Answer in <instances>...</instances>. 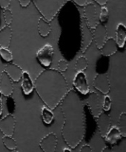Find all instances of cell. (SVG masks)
I'll return each instance as SVG.
<instances>
[{"instance_id":"obj_26","label":"cell","mask_w":126,"mask_h":152,"mask_svg":"<svg viewBox=\"0 0 126 152\" xmlns=\"http://www.w3.org/2000/svg\"><path fill=\"white\" fill-rule=\"evenodd\" d=\"M0 56L6 62H11L13 60V53L8 49V48L0 47Z\"/></svg>"},{"instance_id":"obj_34","label":"cell","mask_w":126,"mask_h":152,"mask_svg":"<svg viewBox=\"0 0 126 152\" xmlns=\"http://www.w3.org/2000/svg\"><path fill=\"white\" fill-rule=\"evenodd\" d=\"M72 1L73 2L78 4L79 6H82V7H84L87 3V0H72Z\"/></svg>"},{"instance_id":"obj_28","label":"cell","mask_w":126,"mask_h":152,"mask_svg":"<svg viewBox=\"0 0 126 152\" xmlns=\"http://www.w3.org/2000/svg\"><path fill=\"white\" fill-rule=\"evenodd\" d=\"M3 16L6 25H10L13 21V13L9 8L3 9Z\"/></svg>"},{"instance_id":"obj_6","label":"cell","mask_w":126,"mask_h":152,"mask_svg":"<svg viewBox=\"0 0 126 152\" xmlns=\"http://www.w3.org/2000/svg\"><path fill=\"white\" fill-rule=\"evenodd\" d=\"M83 19L87 25V26L91 30H93L99 23V18L97 17L96 7L93 3L87 2L84 6Z\"/></svg>"},{"instance_id":"obj_2","label":"cell","mask_w":126,"mask_h":152,"mask_svg":"<svg viewBox=\"0 0 126 152\" xmlns=\"http://www.w3.org/2000/svg\"><path fill=\"white\" fill-rule=\"evenodd\" d=\"M34 83V89L38 96L51 110L60 104L69 91L66 78L62 72L55 68L41 71Z\"/></svg>"},{"instance_id":"obj_37","label":"cell","mask_w":126,"mask_h":152,"mask_svg":"<svg viewBox=\"0 0 126 152\" xmlns=\"http://www.w3.org/2000/svg\"><path fill=\"white\" fill-rule=\"evenodd\" d=\"M101 152H113V150L109 147H105Z\"/></svg>"},{"instance_id":"obj_25","label":"cell","mask_w":126,"mask_h":152,"mask_svg":"<svg viewBox=\"0 0 126 152\" xmlns=\"http://www.w3.org/2000/svg\"><path fill=\"white\" fill-rule=\"evenodd\" d=\"M118 128L121 132L122 135L125 137L126 134V114L125 112L121 113L118 121Z\"/></svg>"},{"instance_id":"obj_15","label":"cell","mask_w":126,"mask_h":152,"mask_svg":"<svg viewBox=\"0 0 126 152\" xmlns=\"http://www.w3.org/2000/svg\"><path fill=\"white\" fill-rule=\"evenodd\" d=\"M4 71L9 76L13 82H19L22 78V74L23 70L19 65L13 63H8L4 67Z\"/></svg>"},{"instance_id":"obj_36","label":"cell","mask_w":126,"mask_h":152,"mask_svg":"<svg viewBox=\"0 0 126 152\" xmlns=\"http://www.w3.org/2000/svg\"><path fill=\"white\" fill-rule=\"evenodd\" d=\"M2 94L0 92V116L1 115L3 111V107H2Z\"/></svg>"},{"instance_id":"obj_33","label":"cell","mask_w":126,"mask_h":152,"mask_svg":"<svg viewBox=\"0 0 126 152\" xmlns=\"http://www.w3.org/2000/svg\"><path fill=\"white\" fill-rule=\"evenodd\" d=\"M79 152H93L92 148L89 145H84L82 146Z\"/></svg>"},{"instance_id":"obj_1","label":"cell","mask_w":126,"mask_h":152,"mask_svg":"<svg viewBox=\"0 0 126 152\" xmlns=\"http://www.w3.org/2000/svg\"><path fill=\"white\" fill-rule=\"evenodd\" d=\"M60 105L64 117L62 137L68 147L75 148L82 141L85 134L84 103L74 89H69Z\"/></svg>"},{"instance_id":"obj_14","label":"cell","mask_w":126,"mask_h":152,"mask_svg":"<svg viewBox=\"0 0 126 152\" xmlns=\"http://www.w3.org/2000/svg\"><path fill=\"white\" fill-rule=\"evenodd\" d=\"M96 123H97L98 129H99V134L102 137H105L107 132L110 129L111 125V120L109 115L105 113L102 112L97 118H96Z\"/></svg>"},{"instance_id":"obj_12","label":"cell","mask_w":126,"mask_h":152,"mask_svg":"<svg viewBox=\"0 0 126 152\" xmlns=\"http://www.w3.org/2000/svg\"><path fill=\"white\" fill-rule=\"evenodd\" d=\"M93 30V40L97 48L100 49L107 39V28L105 25L99 22Z\"/></svg>"},{"instance_id":"obj_9","label":"cell","mask_w":126,"mask_h":152,"mask_svg":"<svg viewBox=\"0 0 126 152\" xmlns=\"http://www.w3.org/2000/svg\"><path fill=\"white\" fill-rule=\"evenodd\" d=\"M57 143L56 135L53 132H50L42 138L39 142V146L43 152H56Z\"/></svg>"},{"instance_id":"obj_21","label":"cell","mask_w":126,"mask_h":152,"mask_svg":"<svg viewBox=\"0 0 126 152\" xmlns=\"http://www.w3.org/2000/svg\"><path fill=\"white\" fill-rule=\"evenodd\" d=\"M37 28H38L39 34L42 37H47L51 31L50 22L44 19L42 16L39 19L37 22Z\"/></svg>"},{"instance_id":"obj_38","label":"cell","mask_w":126,"mask_h":152,"mask_svg":"<svg viewBox=\"0 0 126 152\" xmlns=\"http://www.w3.org/2000/svg\"><path fill=\"white\" fill-rule=\"evenodd\" d=\"M62 152H72V151H71V148L69 147V148H64Z\"/></svg>"},{"instance_id":"obj_13","label":"cell","mask_w":126,"mask_h":152,"mask_svg":"<svg viewBox=\"0 0 126 152\" xmlns=\"http://www.w3.org/2000/svg\"><path fill=\"white\" fill-rule=\"evenodd\" d=\"M13 81L5 71H3L0 77V92L2 94L3 96H10L13 94Z\"/></svg>"},{"instance_id":"obj_3","label":"cell","mask_w":126,"mask_h":152,"mask_svg":"<svg viewBox=\"0 0 126 152\" xmlns=\"http://www.w3.org/2000/svg\"><path fill=\"white\" fill-rule=\"evenodd\" d=\"M32 1L42 17L51 22L65 5L66 0H32Z\"/></svg>"},{"instance_id":"obj_10","label":"cell","mask_w":126,"mask_h":152,"mask_svg":"<svg viewBox=\"0 0 126 152\" xmlns=\"http://www.w3.org/2000/svg\"><path fill=\"white\" fill-rule=\"evenodd\" d=\"M16 119L12 114H7L0 120V132L5 136H12L14 133Z\"/></svg>"},{"instance_id":"obj_31","label":"cell","mask_w":126,"mask_h":152,"mask_svg":"<svg viewBox=\"0 0 126 152\" xmlns=\"http://www.w3.org/2000/svg\"><path fill=\"white\" fill-rule=\"evenodd\" d=\"M10 4V0H0V7L1 9L8 8Z\"/></svg>"},{"instance_id":"obj_16","label":"cell","mask_w":126,"mask_h":152,"mask_svg":"<svg viewBox=\"0 0 126 152\" xmlns=\"http://www.w3.org/2000/svg\"><path fill=\"white\" fill-rule=\"evenodd\" d=\"M99 50L101 54L104 56H110L114 54L117 51V45L116 43L115 39L113 37L107 38Z\"/></svg>"},{"instance_id":"obj_7","label":"cell","mask_w":126,"mask_h":152,"mask_svg":"<svg viewBox=\"0 0 126 152\" xmlns=\"http://www.w3.org/2000/svg\"><path fill=\"white\" fill-rule=\"evenodd\" d=\"M87 105L90 113L95 119L102 112V102L99 99V96L96 92H89L87 99Z\"/></svg>"},{"instance_id":"obj_35","label":"cell","mask_w":126,"mask_h":152,"mask_svg":"<svg viewBox=\"0 0 126 152\" xmlns=\"http://www.w3.org/2000/svg\"><path fill=\"white\" fill-rule=\"evenodd\" d=\"M94 1H96L97 4H99V5L101 6H104L106 4L107 1H108V0H93Z\"/></svg>"},{"instance_id":"obj_30","label":"cell","mask_w":126,"mask_h":152,"mask_svg":"<svg viewBox=\"0 0 126 152\" xmlns=\"http://www.w3.org/2000/svg\"><path fill=\"white\" fill-rule=\"evenodd\" d=\"M68 68V62L65 59H62L58 62V71L60 72H65Z\"/></svg>"},{"instance_id":"obj_22","label":"cell","mask_w":126,"mask_h":152,"mask_svg":"<svg viewBox=\"0 0 126 152\" xmlns=\"http://www.w3.org/2000/svg\"><path fill=\"white\" fill-rule=\"evenodd\" d=\"M41 116L42 121L44 124L50 125L53 123L54 120V114L52 110L49 108L48 107L44 105L41 109Z\"/></svg>"},{"instance_id":"obj_19","label":"cell","mask_w":126,"mask_h":152,"mask_svg":"<svg viewBox=\"0 0 126 152\" xmlns=\"http://www.w3.org/2000/svg\"><path fill=\"white\" fill-rule=\"evenodd\" d=\"M12 29L10 25H4L0 29V47L8 48L11 42Z\"/></svg>"},{"instance_id":"obj_5","label":"cell","mask_w":126,"mask_h":152,"mask_svg":"<svg viewBox=\"0 0 126 152\" xmlns=\"http://www.w3.org/2000/svg\"><path fill=\"white\" fill-rule=\"evenodd\" d=\"M72 83L74 88L82 94L87 95L90 92L88 80L84 71H77L74 76Z\"/></svg>"},{"instance_id":"obj_27","label":"cell","mask_w":126,"mask_h":152,"mask_svg":"<svg viewBox=\"0 0 126 152\" xmlns=\"http://www.w3.org/2000/svg\"><path fill=\"white\" fill-rule=\"evenodd\" d=\"M112 105V100L111 96L108 94H105L103 98V101L102 102V109L104 111H109Z\"/></svg>"},{"instance_id":"obj_24","label":"cell","mask_w":126,"mask_h":152,"mask_svg":"<svg viewBox=\"0 0 126 152\" xmlns=\"http://www.w3.org/2000/svg\"><path fill=\"white\" fill-rule=\"evenodd\" d=\"M88 66V61L85 56H81L76 59L75 63V69L77 71H84Z\"/></svg>"},{"instance_id":"obj_29","label":"cell","mask_w":126,"mask_h":152,"mask_svg":"<svg viewBox=\"0 0 126 152\" xmlns=\"http://www.w3.org/2000/svg\"><path fill=\"white\" fill-rule=\"evenodd\" d=\"M108 18V9L105 5L102 6L99 13V19L101 22H105Z\"/></svg>"},{"instance_id":"obj_18","label":"cell","mask_w":126,"mask_h":152,"mask_svg":"<svg viewBox=\"0 0 126 152\" xmlns=\"http://www.w3.org/2000/svg\"><path fill=\"white\" fill-rule=\"evenodd\" d=\"M122 137V133L118 126H114L110 127L104 138L107 142L113 145V144L117 143L121 139Z\"/></svg>"},{"instance_id":"obj_8","label":"cell","mask_w":126,"mask_h":152,"mask_svg":"<svg viewBox=\"0 0 126 152\" xmlns=\"http://www.w3.org/2000/svg\"><path fill=\"white\" fill-rule=\"evenodd\" d=\"M93 86L95 89L105 95L108 94L111 89L109 79L106 74H96L93 78Z\"/></svg>"},{"instance_id":"obj_39","label":"cell","mask_w":126,"mask_h":152,"mask_svg":"<svg viewBox=\"0 0 126 152\" xmlns=\"http://www.w3.org/2000/svg\"><path fill=\"white\" fill-rule=\"evenodd\" d=\"M11 152H19V151H16V150H14V151H11Z\"/></svg>"},{"instance_id":"obj_11","label":"cell","mask_w":126,"mask_h":152,"mask_svg":"<svg viewBox=\"0 0 126 152\" xmlns=\"http://www.w3.org/2000/svg\"><path fill=\"white\" fill-rule=\"evenodd\" d=\"M93 42V33L87 26L83 18L82 19V43L81 51L84 53L88 49Z\"/></svg>"},{"instance_id":"obj_32","label":"cell","mask_w":126,"mask_h":152,"mask_svg":"<svg viewBox=\"0 0 126 152\" xmlns=\"http://www.w3.org/2000/svg\"><path fill=\"white\" fill-rule=\"evenodd\" d=\"M32 1V0H19V4H20L21 7H26L31 4V2Z\"/></svg>"},{"instance_id":"obj_23","label":"cell","mask_w":126,"mask_h":152,"mask_svg":"<svg viewBox=\"0 0 126 152\" xmlns=\"http://www.w3.org/2000/svg\"><path fill=\"white\" fill-rule=\"evenodd\" d=\"M2 142L4 144L6 148H7L10 151H14L17 148V144H16V140L12 137V136H5L2 137Z\"/></svg>"},{"instance_id":"obj_20","label":"cell","mask_w":126,"mask_h":152,"mask_svg":"<svg viewBox=\"0 0 126 152\" xmlns=\"http://www.w3.org/2000/svg\"><path fill=\"white\" fill-rule=\"evenodd\" d=\"M126 40V27L122 22L117 24L116 27V39L115 41L119 48H123L125 44Z\"/></svg>"},{"instance_id":"obj_17","label":"cell","mask_w":126,"mask_h":152,"mask_svg":"<svg viewBox=\"0 0 126 152\" xmlns=\"http://www.w3.org/2000/svg\"><path fill=\"white\" fill-rule=\"evenodd\" d=\"M21 80H22L21 87L22 91L25 95H30L34 89V83L29 73L27 71H23Z\"/></svg>"},{"instance_id":"obj_4","label":"cell","mask_w":126,"mask_h":152,"mask_svg":"<svg viewBox=\"0 0 126 152\" xmlns=\"http://www.w3.org/2000/svg\"><path fill=\"white\" fill-rule=\"evenodd\" d=\"M53 47L50 44H45L42 48L37 50L36 59L38 62L44 67H49L53 62Z\"/></svg>"}]
</instances>
